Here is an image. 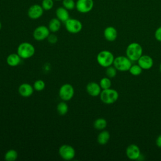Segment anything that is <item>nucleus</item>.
Returning a JSON list of instances; mask_svg holds the SVG:
<instances>
[{"mask_svg": "<svg viewBox=\"0 0 161 161\" xmlns=\"http://www.w3.org/2000/svg\"><path fill=\"white\" fill-rule=\"evenodd\" d=\"M143 49L142 46L138 43H131L129 44L126 50V57L131 61H136L142 55Z\"/></svg>", "mask_w": 161, "mask_h": 161, "instance_id": "obj_1", "label": "nucleus"}, {"mask_svg": "<svg viewBox=\"0 0 161 161\" xmlns=\"http://www.w3.org/2000/svg\"><path fill=\"white\" fill-rule=\"evenodd\" d=\"M97 63L103 67H108L113 64L114 55L108 50L101 51L96 57Z\"/></svg>", "mask_w": 161, "mask_h": 161, "instance_id": "obj_2", "label": "nucleus"}, {"mask_svg": "<svg viewBox=\"0 0 161 161\" xmlns=\"http://www.w3.org/2000/svg\"><path fill=\"white\" fill-rule=\"evenodd\" d=\"M118 98V92L113 89H103L100 93V99L105 104H110L115 103Z\"/></svg>", "mask_w": 161, "mask_h": 161, "instance_id": "obj_3", "label": "nucleus"}, {"mask_svg": "<svg viewBox=\"0 0 161 161\" xmlns=\"http://www.w3.org/2000/svg\"><path fill=\"white\" fill-rule=\"evenodd\" d=\"M35 47L30 43L23 42L18 47L17 53L21 58H28L35 53Z\"/></svg>", "mask_w": 161, "mask_h": 161, "instance_id": "obj_4", "label": "nucleus"}, {"mask_svg": "<svg viewBox=\"0 0 161 161\" xmlns=\"http://www.w3.org/2000/svg\"><path fill=\"white\" fill-rule=\"evenodd\" d=\"M113 64L117 70L125 72L129 70L131 66V61L127 57L118 56L114 58Z\"/></svg>", "mask_w": 161, "mask_h": 161, "instance_id": "obj_5", "label": "nucleus"}, {"mask_svg": "<svg viewBox=\"0 0 161 161\" xmlns=\"http://www.w3.org/2000/svg\"><path fill=\"white\" fill-rule=\"evenodd\" d=\"M65 26L67 31L70 33H77L82 28V23L74 18H69L65 22Z\"/></svg>", "mask_w": 161, "mask_h": 161, "instance_id": "obj_6", "label": "nucleus"}, {"mask_svg": "<svg viewBox=\"0 0 161 161\" xmlns=\"http://www.w3.org/2000/svg\"><path fill=\"white\" fill-rule=\"evenodd\" d=\"M59 96L63 101H69L74 94V89L70 84H63L59 89Z\"/></svg>", "mask_w": 161, "mask_h": 161, "instance_id": "obj_7", "label": "nucleus"}, {"mask_svg": "<svg viewBox=\"0 0 161 161\" xmlns=\"http://www.w3.org/2000/svg\"><path fill=\"white\" fill-rule=\"evenodd\" d=\"M58 153L61 158L65 160H72L75 157V150L69 145H63L60 146L58 150Z\"/></svg>", "mask_w": 161, "mask_h": 161, "instance_id": "obj_8", "label": "nucleus"}, {"mask_svg": "<svg viewBox=\"0 0 161 161\" xmlns=\"http://www.w3.org/2000/svg\"><path fill=\"white\" fill-rule=\"evenodd\" d=\"M93 7V0H77L75 2V8L81 13H89L92 9Z\"/></svg>", "mask_w": 161, "mask_h": 161, "instance_id": "obj_9", "label": "nucleus"}, {"mask_svg": "<svg viewBox=\"0 0 161 161\" xmlns=\"http://www.w3.org/2000/svg\"><path fill=\"white\" fill-rule=\"evenodd\" d=\"M50 35V30L48 28L44 25H41L36 27L33 33L34 38L37 41H42L47 38Z\"/></svg>", "mask_w": 161, "mask_h": 161, "instance_id": "obj_10", "label": "nucleus"}, {"mask_svg": "<svg viewBox=\"0 0 161 161\" xmlns=\"http://www.w3.org/2000/svg\"><path fill=\"white\" fill-rule=\"evenodd\" d=\"M43 10L41 5L37 4L31 5L28 10V16L33 19H38L43 15Z\"/></svg>", "mask_w": 161, "mask_h": 161, "instance_id": "obj_11", "label": "nucleus"}, {"mask_svg": "<svg viewBox=\"0 0 161 161\" xmlns=\"http://www.w3.org/2000/svg\"><path fill=\"white\" fill-rule=\"evenodd\" d=\"M126 154L130 160H137L141 155L139 147L135 144H131L128 146L126 150Z\"/></svg>", "mask_w": 161, "mask_h": 161, "instance_id": "obj_12", "label": "nucleus"}, {"mask_svg": "<svg viewBox=\"0 0 161 161\" xmlns=\"http://www.w3.org/2000/svg\"><path fill=\"white\" fill-rule=\"evenodd\" d=\"M137 61L138 64L142 67V69H149L153 66V64L152 58L147 55H142Z\"/></svg>", "mask_w": 161, "mask_h": 161, "instance_id": "obj_13", "label": "nucleus"}, {"mask_svg": "<svg viewBox=\"0 0 161 161\" xmlns=\"http://www.w3.org/2000/svg\"><path fill=\"white\" fill-rule=\"evenodd\" d=\"M100 85L94 82H91L87 84L86 86V91L87 93L93 97L97 96L100 95L101 92Z\"/></svg>", "mask_w": 161, "mask_h": 161, "instance_id": "obj_14", "label": "nucleus"}, {"mask_svg": "<svg viewBox=\"0 0 161 161\" xmlns=\"http://www.w3.org/2000/svg\"><path fill=\"white\" fill-rule=\"evenodd\" d=\"M34 88L31 85L28 83H23L18 87V92L19 94L25 97H30L33 93Z\"/></svg>", "mask_w": 161, "mask_h": 161, "instance_id": "obj_15", "label": "nucleus"}, {"mask_svg": "<svg viewBox=\"0 0 161 161\" xmlns=\"http://www.w3.org/2000/svg\"><path fill=\"white\" fill-rule=\"evenodd\" d=\"M118 36L117 30L113 26H108L104 30V36L109 42L114 41Z\"/></svg>", "mask_w": 161, "mask_h": 161, "instance_id": "obj_16", "label": "nucleus"}, {"mask_svg": "<svg viewBox=\"0 0 161 161\" xmlns=\"http://www.w3.org/2000/svg\"><path fill=\"white\" fill-rule=\"evenodd\" d=\"M69 10L63 7H58L55 11L56 17L62 22L65 23L68 19H69Z\"/></svg>", "mask_w": 161, "mask_h": 161, "instance_id": "obj_17", "label": "nucleus"}, {"mask_svg": "<svg viewBox=\"0 0 161 161\" xmlns=\"http://www.w3.org/2000/svg\"><path fill=\"white\" fill-rule=\"evenodd\" d=\"M21 58L18 53H11L8 56L6 62L9 66L16 67L19 64Z\"/></svg>", "mask_w": 161, "mask_h": 161, "instance_id": "obj_18", "label": "nucleus"}, {"mask_svg": "<svg viewBox=\"0 0 161 161\" xmlns=\"http://www.w3.org/2000/svg\"><path fill=\"white\" fill-rule=\"evenodd\" d=\"M60 26H61V21L57 18H55L50 19L48 23V28L50 31L55 33L60 30Z\"/></svg>", "mask_w": 161, "mask_h": 161, "instance_id": "obj_19", "label": "nucleus"}, {"mask_svg": "<svg viewBox=\"0 0 161 161\" xmlns=\"http://www.w3.org/2000/svg\"><path fill=\"white\" fill-rule=\"evenodd\" d=\"M109 138H110L109 133L108 131L104 130L101 131L99 133L97 140L100 145H105L108 142Z\"/></svg>", "mask_w": 161, "mask_h": 161, "instance_id": "obj_20", "label": "nucleus"}, {"mask_svg": "<svg viewBox=\"0 0 161 161\" xmlns=\"http://www.w3.org/2000/svg\"><path fill=\"white\" fill-rule=\"evenodd\" d=\"M107 126V121L105 119L100 118L96 119L94 122V127L98 130H104Z\"/></svg>", "mask_w": 161, "mask_h": 161, "instance_id": "obj_21", "label": "nucleus"}, {"mask_svg": "<svg viewBox=\"0 0 161 161\" xmlns=\"http://www.w3.org/2000/svg\"><path fill=\"white\" fill-rule=\"evenodd\" d=\"M18 158V153L15 150L11 149L6 152L4 155V159L6 161H14Z\"/></svg>", "mask_w": 161, "mask_h": 161, "instance_id": "obj_22", "label": "nucleus"}, {"mask_svg": "<svg viewBox=\"0 0 161 161\" xmlns=\"http://www.w3.org/2000/svg\"><path fill=\"white\" fill-rule=\"evenodd\" d=\"M57 110L59 114L65 115L68 112V106L66 103L62 101L57 104Z\"/></svg>", "mask_w": 161, "mask_h": 161, "instance_id": "obj_23", "label": "nucleus"}, {"mask_svg": "<svg viewBox=\"0 0 161 161\" xmlns=\"http://www.w3.org/2000/svg\"><path fill=\"white\" fill-rule=\"evenodd\" d=\"M130 73L133 75H139L142 72V69L138 64L131 65L129 70Z\"/></svg>", "mask_w": 161, "mask_h": 161, "instance_id": "obj_24", "label": "nucleus"}, {"mask_svg": "<svg viewBox=\"0 0 161 161\" xmlns=\"http://www.w3.org/2000/svg\"><path fill=\"white\" fill-rule=\"evenodd\" d=\"M99 85L101 88L103 89H109L111 86V82L109 77H103L101 79L99 82Z\"/></svg>", "mask_w": 161, "mask_h": 161, "instance_id": "obj_25", "label": "nucleus"}, {"mask_svg": "<svg viewBox=\"0 0 161 161\" xmlns=\"http://www.w3.org/2000/svg\"><path fill=\"white\" fill-rule=\"evenodd\" d=\"M54 5L53 0H42L41 6L45 11L50 10Z\"/></svg>", "mask_w": 161, "mask_h": 161, "instance_id": "obj_26", "label": "nucleus"}, {"mask_svg": "<svg viewBox=\"0 0 161 161\" xmlns=\"http://www.w3.org/2000/svg\"><path fill=\"white\" fill-rule=\"evenodd\" d=\"M63 6L68 10H72L75 8V2L74 0H63Z\"/></svg>", "mask_w": 161, "mask_h": 161, "instance_id": "obj_27", "label": "nucleus"}, {"mask_svg": "<svg viewBox=\"0 0 161 161\" xmlns=\"http://www.w3.org/2000/svg\"><path fill=\"white\" fill-rule=\"evenodd\" d=\"M45 87V84L42 80H37L34 82L33 88L37 91H41L44 89Z\"/></svg>", "mask_w": 161, "mask_h": 161, "instance_id": "obj_28", "label": "nucleus"}, {"mask_svg": "<svg viewBox=\"0 0 161 161\" xmlns=\"http://www.w3.org/2000/svg\"><path fill=\"white\" fill-rule=\"evenodd\" d=\"M106 68L107 69L106 70V74L107 77L109 78L114 77L116 75V70H117L114 67H112L111 65Z\"/></svg>", "mask_w": 161, "mask_h": 161, "instance_id": "obj_29", "label": "nucleus"}, {"mask_svg": "<svg viewBox=\"0 0 161 161\" xmlns=\"http://www.w3.org/2000/svg\"><path fill=\"white\" fill-rule=\"evenodd\" d=\"M47 39L50 43H55L58 40L57 36L54 34H50L47 37Z\"/></svg>", "mask_w": 161, "mask_h": 161, "instance_id": "obj_30", "label": "nucleus"}, {"mask_svg": "<svg viewBox=\"0 0 161 161\" xmlns=\"http://www.w3.org/2000/svg\"><path fill=\"white\" fill-rule=\"evenodd\" d=\"M155 38L158 42H161V26L158 27L155 31Z\"/></svg>", "mask_w": 161, "mask_h": 161, "instance_id": "obj_31", "label": "nucleus"}, {"mask_svg": "<svg viewBox=\"0 0 161 161\" xmlns=\"http://www.w3.org/2000/svg\"><path fill=\"white\" fill-rule=\"evenodd\" d=\"M156 145L158 147L161 148V135H160L156 139Z\"/></svg>", "mask_w": 161, "mask_h": 161, "instance_id": "obj_32", "label": "nucleus"}, {"mask_svg": "<svg viewBox=\"0 0 161 161\" xmlns=\"http://www.w3.org/2000/svg\"><path fill=\"white\" fill-rule=\"evenodd\" d=\"M1 26H2V25H1V21H0V30L1 29Z\"/></svg>", "mask_w": 161, "mask_h": 161, "instance_id": "obj_33", "label": "nucleus"}, {"mask_svg": "<svg viewBox=\"0 0 161 161\" xmlns=\"http://www.w3.org/2000/svg\"><path fill=\"white\" fill-rule=\"evenodd\" d=\"M160 72H161V64H160Z\"/></svg>", "mask_w": 161, "mask_h": 161, "instance_id": "obj_34", "label": "nucleus"}, {"mask_svg": "<svg viewBox=\"0 0 161 161\" xmlns=\"http://www.w3.org/2000/svg\"><path fill=\"white\" fill-rule=\"evenodd\" d=\"M54 1H60V0H54Z\"/></svg>", "mask_w": 161, "mask_h": 161, "instance_id": "obj_35", "label": "nucleus"}]
</instances>
